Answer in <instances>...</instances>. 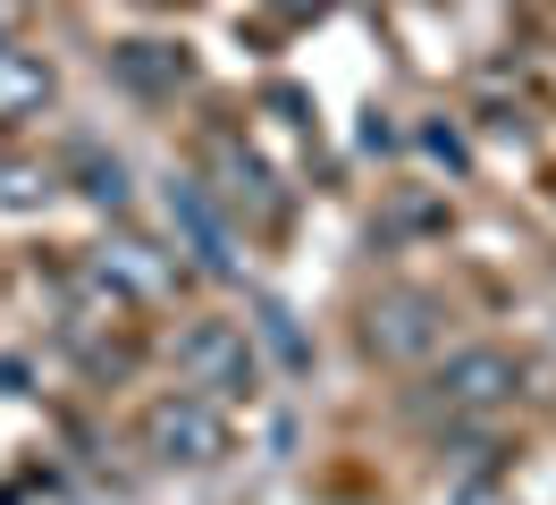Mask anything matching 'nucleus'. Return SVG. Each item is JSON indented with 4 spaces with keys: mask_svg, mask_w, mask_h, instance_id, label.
<instances>
[{
    "mask_svg": "<svg viewBox=\"0 0 556 505\" xmlns=\"http://www.w3.org/2000/svg\"><path fill=\"white\" fill-rule=\"evenodd\" d=\"M143 446H152V464H219L228 455V421L194 388L186 396H152L143 404Z\"/></svg>",
    "mask_w": 556,
    "mask_h": 505,
    "instance_id": "1",
    "label": "nucleus"
},
{
    "mask_svg": "<svg viewBox=\"0 0 556 505\" xmlns=\"http://www.w3.org/2000/svg\"><path fill=\"white\" fill-rule=\"evenodd\" d=\"M177 370L194 396H244L262 363H253V337L237 320H194V329H177Z\"/></svg>",
    "mask_w": 556,
    "mask_h": 505,
    "instance_id": "2",
    "label": "nucleus"
},
{
    "mask_svg": "<svg viewBox=\"0 0 556 505\" xmlns=\"http://www.w3.org/2000/svg\"><path fill=\"white\" fill-rule=\"evenodd\" d=\"M515 388H522V363L506 345H464L439 370V404L447 413H497V404H515Z\"/></svg>",
    "mask_w": 556,
    "mask_h": 505,
    "instance_id": "3",
    "label": "nucleus"
},
{
    "mask_svg": "<svg viewBox=\"0 0 556 505\" xmlns=\"http://www.w3.org/2000/svg\"><path fill=\"white\" fill-rule=\"evenodd\" d=\"M363 337H371V354H388V363L430 354V345H439V295H421V287L380 295V303H371V320H363Z\"/></svg>",
    "mask_w": 556,
    "mask_h": 505,
    "instance_id": "4",
    "label": "nucleus"
},
{
    "mask_svg": "<svg viewBox=\"0 0 556 505\" xmlns=\"http://www.w3.org/2000/svg\"><path fill=\"white\" fill-rule=\"evenodd\" d=\"M169 219L186 228V244L203 253V269H219V278L237 269V244H228V219H219V211L203 202V186H169Z\"/></svg>",
    "mask_w": 556,
    "mask_h": 505,
    "instance_id": "5",
    "label": "nucleus"
},
{
    "mask_svg": "<svg viewBox=\"0 0 556 505\" xmlns=\"http://www.w3.org/2000/svg\"><path fill=\"white\" fill-rule=\"evenodd\" d=\"M42 101H51V67H42L35 51H9V42H0V118H26Z\"/></svg>",
    "mask_w": 556,
    "mask_h": 505,
    "instance_id": "6",
    "label": "nucleus"
},
{
    "mask_svg": "<svg viewBox=\"0 0 556 505\" xmlns=\"http://www.w3.org/2000/svg\"><path fill=\"white\" fill-rule=\"evenodd\" d=\"M102 278H118L127 295H161V287H169V262H161L152 244H110V253H102Z\"/></svg>",
    "mask_w": 556,
    "mask_h": 505,
    "instance_id": "7",
    "label": "nucleus"
},
{
    "mask_svg": "<svg viewBox=\"0 0 556 505\" xmlns=\"http://www.w3.org/2000/svg\"><path fill=\"white\" fill-rule=\"evenodd\" d=\"M118 76L143 85V93H169L177 76H186V60H177L169 42H127V51H118Z\"/></svg>",
    "mask_w": 556,
    "mask_h": 505,
    "instance_id": "8",
    "label": "nucleus"
},
{
    "mask_svg": "<svg viewBox=\"0 0 556 505\" xmlns=\"http://www.w3.org/2000/svg\"><path fill=\"white\" fill-rule=\"evenodd\" d=\"M35 186H51V177H35L26 161H9V168H0V202H35Z\"/></svg>",
    "mask_w": 556,
    "mask_h": 505,
    "instance_id": "9",
    "label": "nucleus"
},
{
    "mask_svg": "<svg viewBox=\"0 0 556 505\" xmlns=\"http://www.w3.org/2000/svg\"><path fill=\"white\" fill-rule=\"evenodd\" d=\"M455 505H515V497H506V489H464Z\"/></svg>",
    "mask_w": 556,
    "mask_h": 505,
    "instance_id": "10",
    "label": "nucleus"
}]
</instances>
